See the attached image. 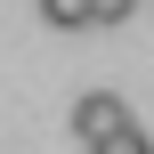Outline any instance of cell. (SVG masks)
Listing matches in <instances>:
<instances>
[{"label":"cell","mask_w":154,"mask_h":154,"mask_svg":"<svg viewBox=\"0 0 154 154\" xmlns=\"http://www.w3.org/2000/svg\"><path fill=\"white\" fill-rule=\"evenodd\" d=\"M122 122H130V106H122L114 89H81V97H73V138H81V146H97V138H114Z\"/></svg>","instance_id":"6da1fadb"},{"label":"cell","mask_w":154,"mask_h":154,"mask_svg":"<svg viewBox=\"0 0 154 154\" xmlns=\"http://www.w3.org/2000/svg\"><path fill=\"white\" fill-rule=\"evenodd\" d=\"M89 154H154V138H146V130H138V122H122L114 138H97V146H89Z\"/></svg>","instance_id":"7a4b0ae2"},{"label":"cell","mask_w":154,"mask_h":154,"mask_svg":"<svg viewBox=\"0 0 154 154\" xmlns=\"http://www.w3.org/2000/svg\"><path fill=\"white\" fill-rule=\"evenodd\" d=\"M41 16H49L57 32H73V24H89V0H41Z\"/></svg>","instance_id":"3957f363"},{"label":"cell","mask_w":154,"mask_h":154,"mask_svg":"<svg viewBox=\"0 0 154 154\" xmlns=\"http://www.w3.org/2000/svg\"><path fill=\"white\" fill-rule=\"evenodd\" d=\"M130 8H138V0H89V24H122Z\"/></svg>","instance_id":"277c9868"}]
</instances>
